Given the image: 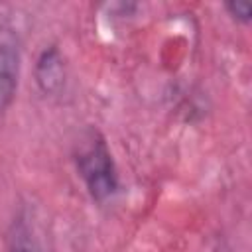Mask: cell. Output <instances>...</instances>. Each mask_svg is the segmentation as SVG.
I'll list each match as a JSON object with an SVG mask.
<instances>
[{
    "label": "cell",
    "mask_w": 252,
    "mask_h": 252,
    "mask_svg": "<svg viewBox=\"0 0 252 252\" xmlns=\"http://www.w3.org/2000/svg\"><path fill=\"white\" fill-rule=\"evenodd\" d=\"M75 167L89 195L96 203L112 199L118 191V173L104 136L89 128L75 146Z\"/></svg>",
    "instance_id": "cell-1"
},
{
    "label": "cell",
    "mask_w": 252,
    "mask_h": 252,
    "mask_svg": "<svg viewBox=\"0 0 252 252\" xmlns=\"http://www.w3.org/2000/svg\"><path fill=\"white\" fill-rule=\"evenodd\" d=\"M20 47L12 30L0 26V114L6 112L18 93Z\"/></svg>",
    "instance_id": "cell-2"
},
{
    "label": "cell",
    "mask_w": 252,
    "mask_h": 252,
    "mask_svg": "<svg viewBox=\"0 0 252 252\" xmlns=\"http://www.w3.org/2000/svg\"><path fill=\"white\" fill-rule=\"evenodd\" d=\"M35 83L43 94H57L65 85V59L57 45L45 47L35 61Z\"/></svg>",
    "instance_id": "cell-3"
},
{
    "label": "cell",
    "mask_w": 252,
    "mask_h": 252,
    "mask_svg": "<svg viewBox=\"0 0 252 252\" xmlns=\"http://www.w3.org/2000/svg\"><path fill=\"white\" fill-rule=\"evenodd\" d=\"M224 10L238 24H250L252 20V4L246 0H228L224 2Z\"/></svg>",
    "instance_id": "cell-4"
},
{
    "label": "cell",
    "mask_w": 252,
    "mask_h": 252,
    "mask_svg": "<svg viewBox=\"0 0 252 252\" xmlns=\"http://www.w3.org/2000/svg\"><path fill=\"white\" fill-rule=\"evenodd\" d=\"M14 252H33V250H30V248H16Z\"/></svg>",
    "instance_id": "cell-5"
}]
</instances>
